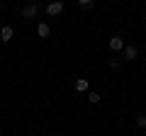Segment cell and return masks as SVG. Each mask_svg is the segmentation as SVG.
I'll list each match as a JSON object with an SVG mask.
<instances>
[{"instance_id": "277c9868", "label": "cell", "mask_w": 146, "mask_h": 136, "mask_svg": "<svg viewBox=\"0 0 146 136\" xmlns=\"http://www.w3.org/2000/svg\"><path fill=\"white\" fill-rule=\"evenodd\" d=\"M110 49H112V51H124V39H122L119 34H115V37L110 39Z\"/></svg>"}, {"instance_id": "9c48e42d", "label": "cell", "mask_w": 146, "mask_h": 136, "mask_svg": "<svg viewBox=\"0 0 146 136\" xmlns=\"http://www.w3.org/2000/svg\"><path fill=\"white\" fill-rule=\"evenodd\" d=\"M78 5L83 7V10H90V7L95 5V0H78Z\"/></svg>"}, {"instance_id": "7a4b0ae2", "label": "cell", "mask_w": 146, "mask_h": 136, "mask_svg": "<svg viewBox=\"0 0 146 136\" xmlns=\"http://www.w3.org/2000/svg\"><path fill=\"white\" fill-rule=\"evenodd\" d=\"M36 12H39L36 3H29V5H25V7H22V17H25V20H34V17H36Z\"/></svg>"}, {"instance_id": "8fae6325", "label": "cell", "mask_w": 146, "mask_h": 136, "mask_svg": "<svg viewBox=\"0 0 146 136\" xmlns=\"http://www.w3.org/2000/svg\"><path fill=\"white\" fill-rule=\"evenodd\" d=\"M136 124H139V126H146V114H141V117H136Z\"/></svg>"}, {"instance_id": "8992f818", "label": "cell", "mask_w": 146, "mask_h": 136, "mask_svg": "<svg viewBox=\"0 0 146 136\" xmlns=\"http://www.w3.org/2000/svg\"><path fill=\"white\" fill-rule=\"evenodd\" d=\"M124 61H136V56H139V51H136V46H124Z\"/></svg>"}, {"instance_id": "52a82bcc", "label": "cell", "mask_w": 146, "mask_h": 136, "mask_svg": "<svg viewBox=\"0 0 146 136\" xmlns=\"http://www.w3.org/2000/svg\"><path fill=\"white\" fill-rule=\"evenodd\" d=\"M73 88L78 90V92H85V90H88V80H85V78H78L76 83H73Z\"/></svg>"}, {"instance_id": "7c38bea8", "label": "cell", "mask_w": 146, "mask_h": 136, "mask_svg": "<svg viewBox=\"0 0 146 136\" xmlns=\"http://www.w3.org/2000/svg\"><path fill=\"white\" fill-rule=\"evenodd\" d=\"M144 136H146V134H144Z\"/></svg>"}, {"instance_id": "30bf717a", "label": "cell", "mask_w": 146, "mask_h": 136, "mask_svg": "<svg viewBox=\"0 0 146 136\" xmlns=\"http://www.w3.org/2000/svg\"><path fill=\"white\" fill-rule=\"evenodd\" d=\"M107 66L112 68V71H115V68H119V61H117V58H110V61H107Z\"/></svg>"}, {"instance_id": "3957f363", "label": "cell", "mask_w": 146, "mask_h": 136, "mask_svg": "<svg viewBox=\"0 0 146 136\" xmlns=\"http://www.w3.org/2000/svg\"><path fill=\"white\" fill-rule=\"evenodd\" d=\"M12 37H15V29H12V27H3V29H0V42L3 44H7V42H12Z\"/></svg>"}, {"instance_id": "ba28073f", "label": "cell", "mask_w": 146, "mask_h": 136, "mask_svg": "<svg viewBox=\"0 0 146 136\" xmlns=\"http://www.w3.org/2000/svg\"><path fill=\"white\" fill-rule=\"evenodd\" d=\"M88 102H90V105H98V102H100V92H95V90L88 92Z\"/></svg>"}, {"instance_id": "5b68a950", "label": "cell", "mask_w": 146, "mask_h": 136, "mask_svg": "<svg viewBox=\"0 0 146 136\" xmlns=\"http://www.w3.org/2000/svg\"><path fill=\"white\" fill-rule=\"evenodd\" d=\"M49 34H51V27H49L46 22H42V24H36V37H39V39H46Z\"/></svg>"}, {"instance_id": "6da1fadb", "label": "cell", "mask_w": 146, "mask_h": 136, "mask_svg": "<svg viewBox=\"0 0 146 136\" xmlns=\"http://www.w3.org/2000/svg\"><path fill=\"white\" fill-rule=\"evenodd\" d=\"M61 12H63V3L61 0H51V3L46 5V15L49 17H58Z\"/></svg>"}]
</instances>
